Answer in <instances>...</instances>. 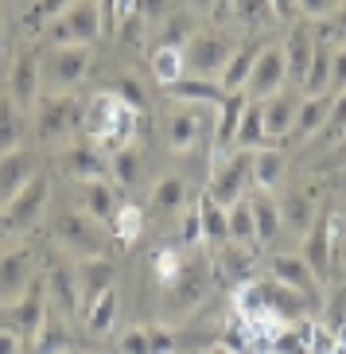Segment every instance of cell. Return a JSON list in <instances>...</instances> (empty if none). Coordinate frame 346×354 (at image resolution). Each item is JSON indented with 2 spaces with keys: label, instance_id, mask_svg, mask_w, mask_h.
I'll return each mask as SVG.
<instances>
[{
  "label": "cell",
  "instance_id": "d6a6232c",
  "mask_svg": "<svg viewBox=\"0 0 346 354\" xmlns=\"http://www.w3.org/2000/svg\"><path fill=\"white\" fill-rule=\"evenodd\" d=\"M78 288H82V308H86V304L97 300L105 288H113V265L105 257L82 261V265H78Z\"/></svg>",
  "mask_w": 346,
  "mask_h": 354
},
{
  "label": "cell",
  "instance_id": "f6af8a7d",
  "mask_svg": "<svg viewBox=\"0 0 346 354\" xmlns=\"http://www.w3.org/2000/svg\"><path fill=\"white\" fill-rule=\"evenodd\" d=\"M140 226H144V214H140V207H133V203H125V210L113 218V234H117V241H137V234H140Z\"/></svg>",
  "mask_w": 346,
  "mask_h": 354
},
{
  "label": "cell",
  "instance_id": "f546056e",
  "mask_svg": "<svg viewBox=\"0 0 346 354\" xmlns=\"http://www.w3.org/2000/svg\"><path fill=\"white\" fill-rule=\"evenodd\" d=\"M152 214H160V218H175V214H183V207H187V183L179 176H164L156 183V191H152Z\"/></svg>",
  "mask_w": 346,
  "mask_h": 354
},
{
  "label": "cell",
  "instance_id": "f907efd6",
  "mask_svg": "<svg viewBox=\"0 0 346 354\" xmlns=\"http://www.w3.org/2000/svg\"><path fill=\"white\" fill-rule=\"evenodd\" d=\"M121 354H152V339H148L144 327H137L121 339Z\"/></svg>",
  "mask_w": 346,
  "mask_h": 354
},
{
  "label": "cell",
  "instance_id": "c3c4849f",
  "mask_svg": "<svg viewBox=\"0 0 346 354\" xmlns=\"http://www.w3.org/2000/svg\"><path fill=\"white\" fill-rule=\"evenodd\" d=\"M323 136L327 140H343L346 136V90L335 94V105H331V117H327V125H323Z\"/></svg>",
  "mask_w": 346,
  "mask_h": 354
},
{
  "label": "cell",
  "instance_id": "816d5d0a",
  "mask_svg": "<svg viewBox=\"0 0 346 354\" xmlns=\"http://www.w3.org/2000/svg\"><path fill=\"white\" fill-rule=\"evenodd\" d=\"M323 35H327V39H346V0L338 4L335 12H331V20L323 24ZM327 39H323V43H327Z\"/></svg>",
  "mask_w": 346,
  "mask_h": 354
},
{
  "label": "cell",
  "instance_id": "7c38bea8",
  "mask_svg": "<svg viewBox=\"0 0 346 354\" xmlns=\"http://www.w3.org/2000/svg\"><path fill=\"white\" fill-rule=\"evenodd\" d=\"M47 312H51V304H47V284L32 281V288L12 304V331L20 335L23 343H32L35 335H39V327L47 323Z\"/></svg>",
  "mask_w": 346,
  "mask_h": 354
},
{
  "label": "cell",
  "instance_id": "7bdbcfd3",
  "mask_svg": "<svg viewBox=\"0 0 346 354\" xmlns=\"http://www.w3.org/2000/svg\"><path fill=\"white\" fill-rule=\"evenodd\" d=\"M218 277L226 284H245V277H249V253L242 250V245H222L218 250Z\"/></svg>",
  "mask_w": 346,
  "mask_h": 354
},
{
  "label": "cell",
  "instance_id": "f35d334b",
  "mask_svg": "<svg viewBox=\"0 0 346 354\" xmlns=\"http://www.w3.org/2000/svg\"><path fill=\"white\" fill-rule=\"evenodd\" d=\"M148 66H152V78H156L160 86H168V82H175V78L187 74V63H183V51H179V47H156Z\"/></svg>",
  "mask_w": 346,
  "mask_h": 354
},
{
  "label": "cell",
  "instance_id": "94428289",
  "mask_svg": "<svg viewBox=\"0 0 346 354\" xmlns=\"http://www.w3.org/2000/svg\"><path fill=\"white\" fill-rule=\"evenodd\" d=\"M109 4H113V20H117V24L137 16V0H109Z\"/></svg>",
  "mask_w": 346,
  "mask_h": 354
},
{
  "label": "cell",
  "instance_id": "5b68a950",
  "mask_svg": "<svg viewBox=\"0 0 346 354\" xmlns=\"http://www.w3.org/2000/svg\"><path fill=\"white\" fill-rule=\"evenodd\" d=\"M90 74V47H51L39 59V82L47 94H74V86H82Z\"/></svg>",
  "mask_w": 346,
  "mask_h": 354
},
{
  "label": "cell",
  "instance_id": "7dc6e473",
  "mask_svg": "<svg viewBox=\"0 0 346 354\" xmlns=\"http://www.w3.org/2000/svg\"><path fill=\"white\" fill-rule=\"evenodd\" d=\"M233 16L242 24H265L273 20V8H269V0H233Z\"/></svg>",
  "mask_w": 346,
  "mask_h": 354
},
{
  "label": "cell",
  "instance_id": "f1b7e54d",
  "mask_svg": "<svg viewBox=\"0 0 346 354\" xmlns=\"http://www.w3.org/2000/svg\"><path fill=\"white\" fill-rule=\"evenodd\" d=\"M331 63H335V51L331 43H315V55H311V66H307V78L300 86V97H315V94H331Z\"/></svg>",
  "mask_w": 346,
  "mask_h": 354
},
{
  "label": "cell",
  "instance_id": "7a4b0ae2",
  "mask_svg": "<svg viewBox=\"0 0 346 354\" xmlns=\"http://www.w3.org/2000/svg\"><path fill=\"white\" fill-rule=\"evenodd\" d=\"M102 16H97V0H74L66 12H59L47 24V43L51 47H94L102 39Z\"/></svg>",
  "mask_w": 346,
  "mask_h": 354
},
{
  "label": "cell",
  "instance_id": "6da1fadb",
  "mask_svg": "<svg viewBox=\"0 0 346 354\" xmlns=\"http://www.w3.org/2000/svg\"><path fill=\"white\" fill-rule=\"evenodd\" d=\"M82 136L94 140L105 156H113V152L133 145V136H137V109L125 97L109 94V90L94 94L82 113Z\"/></svg>",
  "mask_w": 346,
  "mask_h": 354
},
{
  "label": "cell",
  "instance_id": "003e7915",
  "mask_svg": "<svg viewBox=\"0 0 346 354\" xmlns=\"http://www.w3.org/2000/svg\"><path fill=\"white\" fill-rule=\"evenodd\" d=\"M343 187H346V171H343Z\"/></svg>",
  "mask_w": 346,
  "mask_h": 354
},
{
  "label": "cell",
  "instance_id": "ab89813d",
  "mask_svg": "<svg viewBox=\"0 0 346 354\" xmlns=\"http://www.w3.org/2000/svg\"><path fill=\"white\" fill-rule=\"evenodd\" d=\"M109 171H113V183L121 191L137 187V179H140V152L133 145L121 148V152H113V156H109Z\"/></svg>",
  "mask_w": 346,
  "mask_h": 354
},
{
  "label": "cell",
  "instance_id": "484cf974",
  "mask_svg": "<svg viewBox=\"0 0 346 354\" xmlns=\"http://www.w3.org/2000/svg\"><path fill=\"white\" fill-rule=\"evenodd\" d=\"M249 210H253V226H257V245H269V241L280 238V203H276L269 191H257L249 195Z\"/></svg>",
  "mask_w": 346,
  "mask_h": 354
},
{
  "label": "cell",
  "instance_id": "74e56055",
  "mask_svg": "<svg viewBox=\"0 0 346 354\" xmlns=\"http://www.w3.org/2000/svg\"><path fill=\"white\" fill-rule=\"evenodd\" d=\"M226 218H230V245H242V250L257 245V226H253L249 198H242V203H233V207L226 210Z\"/></svg>",
  "mask_w": 346,
  "mask_h": 354
},
{
  "label": "cell",
  "instance_id": "ba28073f",
  "mask_svg": "<svg viewBox=\"0 0 346 354\" xmlns=\"http://www.w3.org/2000/svg\"><path fill=\"white\" fill-rule=\"evenodd\" d=\"M47 195H51V183H47V176L39 171L20 195L4 203V230H12V234L32 230L35 222L43 218V210H47Z\"/></svg>",
  "mask_w": 346,
  "mask_h": 354
},
{
  "label": "cell",
  "instance_id": "8fae6325",
  "mask_svg": "<svg viewBox=\"0 0 346 354\" xmlns=\"http://www.w3.org/2000/svg\"><path fill=\"white\" fill-rule=\"evenodd\" d=\"M35 281V253L28 245L0 253V304H16Z\"/></svg>",
  "mask_w": 346,
  "mask_h": 354
},
{
  "label": "cell",
  "instance_id": "277c9868",
  "mask_svg": "<svg viewBox=\"0 0 346 354\" xmlns=\"http://www.w3.org/2000/svg\"><path fill=\"white\" fill-rule=\"evenodd\" d=\"M253 183V152L245 148H230L226 156L214 160V171H210V187L206 195L218 203V207L230 210L233 203L245 198V187Z\"/></svg>",
  "mask_w": 346,
  "mask_h": 354
},
{
  "label": "cell",
  "instance_id": "60d3db41",
  "mask_svg": "<svg viewBox=\"0 0 346 354\" xmlns=\"http://www.w3.org/2000/svg\"><path fill=\"white\" fill-rule=\"evenodd\" d=\"M191 35H195V20H191L187 12L171 8L168 20H164V32H160L156 47H179V51H183V47L191 43Z\"/></svg>",
  "mask_w": 346,
  "mask_h": 354
},
{
  "label": "cell",
  "instance_id": "e0dca14e",
  "mask_svg": "<svg viewBox=\"0 0 346 354\" xmlns=\"http://www.w3.org/2000/svg\"><path fill=\"white\" fill-rule=\"evenodd\" d=\"M47 284V304H51L59 315H82V288H78V269H51L43 277Z\"/></svg>",
  "mask_w": 346,
  "mask_h": 354
},
{
  "label": "cell",
  "instance_id": "30bf717a",
  "mask_svg": "<svg viewBox=\"0 0 346 354\" xmlns=\"http://www.w3.org/2000/svg\"><path fill=\"white\" fill-rule=\"evenodd\" d=\"M39 59H43V55L35 51V47H23V51L12 59V71H8V97L20 105L23 113H32L35 102H39V94H43Z\"/></svg>",
  "mask_w": 346,
  "mask_h": 354
},
{
  "label": "cell",
  "instance_id": "9a60e30c",
  "mask_svg": "<svg viewBox=\"0 0 346 354\" xmlns=\"http://www.w3.org/2000/svg\"><path fill=\"white\" fill-rule=\"evenodd\" d=\"M273 281H280L284 288L300 292L307 304H319V288H323V284L315 281V272L304 265L300 253H276L273 257Z\"/></svg>",
  "mask_w": 346,
  "mask_h": 354
},
{
  "label": "cell",
  "instance_id": "44dd1931",
  "mask_svg": "<svg viewBox=\"0 0 346 354\" xmlns=\"http://www.w3.org/2000/svg\"><path fill=\"white\" fill-rule=\"evenodd\" d=\"M164 136H168L171 152H191V148L202 140V113L195 105H183L164 121Z\"/></svg>",
  "mask_w": 346,
  "mask_h": 354
},
{
  "label": "cell",
  "instance_id": "6f0895ef",
  "mask_svg": "<svg viewBox=\"0 0 346 354\" xmlns=\"http://www.w3.org/2000/svg\"><path fill=\"white\" fill-rule=\"evenodd\" d=\"M300 4V12L304 16H311V20H319V16H327L331 12V0H296Z\"/></svg>",
  "mask_w": 346,
  "mask_h": 354
},
{
  "label": "cell",
  "instance_id": "8992f818",
  "mask_svg": "<svg viewBox=\"0 0 346 354\" xmlns=\"http://www.w3.org/2000/svg\"><path fill=\"white\" fill-rule=\"evenodd\" d=\"M55 238H59L63 250H70L74 257H82V261H97L109 250V241H105V234H102V222H94L86 210L82 214H78V210L59 214V218H55Z\"/></svg>",
  "mask_w": 346,
  "mask_h": 354
},
{
  "label": "cell",
  "instance_id": "4dcf8cb0",
  "mask_svg": "<svg viewBox=\"0 0 346 354\" xmlns=\"http://www.w3.org/2000/svg\"><path fill=\"white\" fill-rule=\"evenodd\" d=\"M319 218V210H315V198L307 191H292V195L280 203V222L284 230H296V234H307Z\"/></svg>",
  "mask_w": 346,
  "mask_h": 354
},
{
  "label": "cell",
  "instance_id": "03108f58",
  "mask_svg": "<svg viewBox=\"0 0 346 354\" xmlns=\"http://www.w3.org/2000/svg\"><path fill=\"white\" fill-rule=\"evenodd\" d=\"M0 230H4V203H0Z\"/></svg>",
  "mask_w": 346,
  "mask_h": 354
},
{
  "label": "cell",
  "instance_id": "9c48e42d",
  "mask_svg": "<svg viewBox=\"0 0 346 354\" xmlns=\"http://www.w3.org/2000/svg\"><path fill=\"white\" fill-rule=\"evenodd\" d=\"M331 245H335V214H319L315 226L304 234V250H300L304 265L315 272V281L319 284L331 281V269H335V253H331Z\"/></svg>",
  "mask_w": 346,
  "mask_h": 354
},
{
  "label": "cell",
  "instance_id": "52a82bcc",
  "mask_svg": "<svg viewBox=\"0 0 346 354\" xmlns=\"http://www.w3.org/2000/svg\"><path fill=\"white\" fill-rule=\"evenodd\" d=\"M230 55L233 47L218 32H195L191 43L183 47V63H187V74H195V78H214L230 63Z\"/></svg>",
  "mask_w": 346,
  "mask_h": 354
},
{
  "label": "cell",
  "instance_id": "4fadbf2b",
  "mask_svg": "<svg viewBox=\"0 0 346 354\" xmlns=\"http://www.w3.org/2000/svg\"><path fill=\"white\" fill-rule=\"evenodd\" d=\"M288 82V71H284V47H265L257 66H253L249 82H245V97L249 102H265V97L280 94V86Z\"/></svg>",
  "mask_w": 346,
  "mask_h": 354
},
{
  "label": "cell",
  "instance_id": "ac0fdd59",
  "mask_svg": "<svg viewBox=\"0 0 346 354\" xmlns=\"http://www.w3.org/2000/svg\"><path fill=\"white\" fill-rule=\"evenodd\" d=\"M296 109L300 102L288 94H273L261 102V121H265V140H276V145H292V125H296Z\"/></svg>",
  "mask_w": 346,
  "mask_h": 354
},
{
  "label": "cell",
  "instance_id": "680465c9",
  "mask_svg": "<svg viewBox=\"0 0 346 354\" xmlns=\"http://www.w3.org/2000/svg\"><path fill=\"white\" fill-rule=\"evenodd\" d=\"M20 335L12 331V327H0V354H20Z\"/></svg>",
  "mask_w": 346,
  "mask_h": 354
},
{
  "label": "cell",
  "instance_id": "4316f807",
  "mask_svg": "<svg viewBox=\"0 0 346 354\" xmlns=\"http://www.w3.org/2000/svg\"><path fill=\"white\" fill-rule=\"evenodd\" d=\"M199 226H202V245L218 253L222 245H230V218H226V207H218L210 195H202L199 203Z\"/></svg>",
  "mask_w": 346,
  "mask_h": 354
},
{
  "label": "cell",
  "instance_id": "e575fe53",
  "mask_svg": "<svg viewBox=\"0 0 346 354\" xmlns=\"http://www.w3.org/2000/svg\"><path fill=\"white\" fill-rule=\"evenodd\" d=\"M23 148V109L8 94L0 97V156Z\"/></svg>",
  "mask_w": 346,
  "mask_h": 354
},
{
  "label": "cell",
  "instance_id": "6125c7cd",
  "mask_svg": "<svg viewBox=\"0 0 346 354\" xmlns=\"http://www.w3.org/2000/svg\"><path fill=\"white\" fill-rule=\"evenodd\" d=\"M346 319V288L335 296V304H331V327H338V323Z\"/></svg>",
  "mask_w": 346,
  "mask_h": 354
},
{
  "label": "cell",
  "instance_id": "91938a15",
  "mask_svg": "<svg viewBox=\"0 0 346 354\" xmlns=\"http://www.w3.org/2000/svg\"><path fill=\"white\" fill-rule=\"evenodd\" d=\"M269 8H273V20H292L296 16V0H269Z\"/></svg>",
  "mask_w": 346,
  "mask_h": 354
},
{
  "label": "cell",
  "instance_id": "d590c367",
  "mask_svg": "<svg viewBox=\"0 0 346 354\" xmlns=\"http://www.w3.org/2000/svg\"><path fill=\"white\" fill-rule=\"evenodd\" d=\"M113 319H117V288H105L97 300H90L82 308V323L90 335H105L113 327Z\"/></svg>",
  "mask_w": 346,
  "mask_h": 354
},
{
  "label": "cell",
  "instance_id": "1f68e13d",
  "mask_svg": "<svg viewBox=\"0 0 346 354\" xmlns=\"http://www.w3.org/2000/svg\"><path fill=\"white\" fill-rule=\"evenodd\" d=\"M280 179H284V148H257L253 152V183H257V191L273 195V187H280Z\"/></svg>",
  "mask_w": 346,
  "mask_h": 354
},
{
  "label": "cell",
  "instance_id": "ffe728a7",
  "mask_svg": "<svg viewBox=\"0 0 346 354\" xmlns=\"http://www.w3.org/2000/svg\"><path fill=\"white\" fill-rule=\"evenodd\" d=\"M245 109H249V97H245V90H242V94H226V97H222V105H218V125H214V160L226 156V152L233 148V136H238V125H242Z\"/></svg>",
  "mask_w": 346,
  "mask_h": 354
},
{
  "label": "cell",
  "instance_id": "5bb4252c",
  "mask_svg": "<svg viewBox=\"0 0 346 354\" xmlns=\"http://www.w3.org/2000/svg\"><path fill=\"white\" fill-rule=\"evenodd\" d=\"M35 176H39V156L28 145L16 148V152H4L0 156V203L16 198Z\"/></svg>",
  "mask_w": 346,
  "mask_h": 354
},
{
  "label": "cell",
  "instance_id": "cb8c5ba5",
  "mask_svg": "<svg viewBox=\"0 0 346 354\" xmlns=\"http://www.w3.org/2000/svg\"><path fill=\"white\" fill-rule=\"evenodd\" d=\"M315 43L319 39H315L307 28H292V32H288V43H284V71H288V82L304 86L311 55H315Z\"/></svg>",
  "mask_w": 346,
  "mask_h": 354
},
{
  "label": "cell",
  "instance_id": "ee69618b",
  "mask_svg": "<svg viewBox=\"0 0 346 354\" xmlns=\"http://www.w3.org/2000/svg\"><path fill=\"white\" fill-rule=\"evenodd\" d=\"M152 272H156L160 288H168V284L179 281V272H183V253L175 245H164V250L152 253Z\"/></svg>",
  "mask_w": 346,
  "mask_h": 354
},
{
  "label": "cell",
  "instance_id": "be15d7a7",
  "mask_svg": "<svg viewBox=\"0 0 346 354\" xmlns=\"http://www.w3.org/2000/svg\"><path fill=\"white\" fill-rule=\"evenodd\" d=\"M191 4H195V8H199V12H206L210 4H214V0H191Z\"/></svg>",
  "mask_w": 346,
  "mask_h": 354
},
{
  "label": "cell",
  "instance_id": "603a6c76",
  "mask_svg": "<svg viewBox=\"0 0 346 354\" xmlns=\"http://www.w3.org/2000/svg\"><path fill=\"white\" fill-rule=\"evenodd\" d=\"M261 51H265V43L253 39V43H245V47H238V55H230V63L222 66V78H218L222 94H242L253 66H257V59H261Z\"/></svg>",
  "mask_w": 346,
  "mask_h": 354
},
{
  "label": "cell",
  "instance_id": "11a10c76",
  "mask_svg": "<svg viewBox=\"0 0 346 354\" xmlns=\"http://www.w3.org/2000/svg\"><path fill=\"white\" fill-rule=\"evenodd\" d=\"M319 167H323V171H346V136H343V140H335V148L327 152V160Z\"/></svg>",
  "mask_w": 346,
  "mask_h": 354
},
{
  "label": "cell",
  "instance_id": "7402d4cb",
  "mask_svg": "<svg viewBox=\"0 0 346 354\" xmlns=\"http://www.w3.org/2000/svg\"><path fill=\"white\" fill-rule=\"evenodd\" d=\"M160 90L168 97H175V102H183V105H214V109H218L222 97H226L214 78H195V74H183V78L160 86Z\"/></svg>",
  "mask_w": 346,
  "mask_h": 354
},
{
  "label": "cell",
  "instance_id": "db71d44e",
  "mask_svg": "<svg viewBox=\"0 0 346 354\" xmlns=\"http://www.w3.org/2000/svg\"><path fill=\"white\" fill-rule=\"evenodd\" d=\"M346 90V47L335 51V63H331V94H343Z\"/></svg>",
  "mask_w": 346,
  "mask_h": 354
},
{
  "label": "cell",
  "instance_id": "bcb514c9",
  "mask_svg": "<svg viewBox=\"0 0 346 354\" xmlns=\"http://www.w3.org/2000/svg\"><path fill=\"white\" fill-rule=\"evenodd\" d=\"M74 0H32V8H28V28H47V24L66 12Z\"/></svg>",
  "mask_w": 346,
  "mask_h": 354
},
{
  "label": "cell",
  "instance_id": "b9f144b4",
  "mask_svg": "<svg viewBox=\"0 0 346 354\" xmlns=\"http://www.w3.org/2000/svg\"><path fill=\"white\" fill-rule=\"evenodd\" d=\"M32 343H35V351H39V354H63L66 346H70V335H66V327L59 323L55 308L47 312V323L39 327V335H35Z\"/></svg>",
  "mask_w": 346,
  "mask_h": 354
},
{
  "label": "cell",
  "instance_id": "681fc988",
  "mask_svg": "<svg viewBox=\"0 0 346 354\" xmlns=\"http://www.w3.org/2000/svg\"><path fill=\"white\" fill-rule=\"evenodd\" d=\"M171 12V0H137V16L144 24H164Z\"/></svg>",
  "mask_w": 346,
  "mask_h": 354
},
{
  "label": "cell",
  "instance_id": "d4e9b609",
  "mask_svg": "<svg viewBox=\"0 0 346 354\" xmlns=\"http://www.w3.org/2000/svg\"><path fill=\"white\" fill-rule=\"evenodd\" d=\"M331 105H335V94L300 97V109H296V125H292V140H307V136L323 133L327 117H331Z\"/></svg>",
  "mask_w": 346,
  "mask_h": 354
},
{
  "label": "cell",
  "instance_id": "2e32d148",
  "mask_svg": "<svg viewBox=\"0 0 346 354\" xmlns=\"http://www.w3.org/2000/svg\"><path fill=\"white\" fill-rule=\"evenodd\" d=\"M82 210L94 222L113 226V218L125 210V195H121V187L109 183V179H90V183H82Z\"/></svg>",
  "mask_w": 346,
  "mask_h": 354
},
{
  "label": "cell",
  "instance_id": "9f6ffc18",
  "mask_svg": "<svg viewBox=\"0 0 346 354\" xmlns=\"http://www.w3.org/2000/svg\"><path fill=\"white\" fill-rule=\"evenodd\" d=\"M311 354H335V331H331V327H315Z\"/></svg>",
  "mask_w": 346,
  "mask_h": 354
},
{
  "label": "cell",
  "instance_id": "836d02e7",
  "mask_svg": "<svg viewBox=\"0 0 346 354\" xmlns=\"http://www.w3.org/2000/svg\"><path fill=\"white\" fill-rule=\"evenodd\" d=\"M168 292H171V304H175L179 312H183V308H195V304L202 300V292H206V269H199V265H183L179 281L168 284Z\"/></svg>",
  "mask_w": 346,
  "mask_h": 354
},
{
  "label": "cell",
  "instance_id": "e7e4bbea",
  "mask_svg": "<svg viewBox=\"0 0 346 354\" xmlns=\"http://www.w3.org/2000/svg\"><path fill=\"white\" fill-rule=\"evenodd\" d=\"M210 354H238V351H230V346H222V343H218V346H214Z\"/></svg>",
  "mask_w": 346,
  "mask_h": 354
},
{
  "label": "cell",
  "instance_id": "83f0119b",
  "mask_svg": "<svg viewBox=\"0 0 346 354\" xmlns=\"http://www.w3.org/2000/svg\"><path fill=\"white\" fill-rule=\"evenodd\" d=\"M315 327H319V323H311V319H292V323H284L280 331H276L273 346H269V354H311Z\"/></svg>",
  "mask_w": 346,
  "mask_h": 354
},
{
  "label": "cell",
  "instance_id": "d6986e66",
  "mask_svg": "<svg viewBox=\"0 0 346 354\" xmlns=\"http://www.w3.org/2000/svg\"><path fill=\"white\" fill-rule=\"evenodd\" d=\"M63 171H70V176L82 179V183H90V179H105V171H109V156H105L94 140H78V145H70L63 152Z\"/></svg>",
  "mask_w": 346,
  "mask_h": 354
},
{
  "label": "cell",
  "instance_id": "3957f363",
  "mask_svg": "<svg viewBox=\"0 0 346 354\" xmlns=\"http://www.w3.org/2000/svg\"><path fill=\"white\" fill-rule=\"evenodd\" d=\"M82 113L86 105L74 94H39L32 109V129L39 140H63L82 129Z\"/></svg>",
  "mask_w": 346,
  "mask_h": 354
},
{
  "label": "cell",
  "instance_id": "f5cc1de1",
  "mask_svg": "<svg viewBox=\"0 0 346 354\" xmlns=\"http://www.w3.org/2000/svg\"><path fill=\"white\" fill-rule=\"evenodd\" d=\"M183 245H202V226H199V207L187 210V218H183Z\"/></svg>",
  "mask_w": 346,
  "mask_h": 354
},
{
  "label": "cell",
  "instance_id": "8d00e7d4",
  "mask_svg": "<svg viewBox=\"0 0 346 354\" xmlns=\"http://www.w3.org/2000/svg\"><path fill=\"white\" fill-rule=\"evenodd\" d=\"M269 140H265V121H261V102H249V109H245L242 125H238V136H233V148H245V152H257V148H265Z\"/></svg>",
  "mask_w": 346,
  "mask_h": 354
}]
</instances>
